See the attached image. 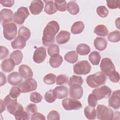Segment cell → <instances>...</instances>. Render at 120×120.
I'll use <instances>...</instances> for the list:
<instances>
[{
  "label": "cell",
  "mask_w": 120,
  "mask_h": 120,
  "mask_svg": "<svg viewBox=\"0 0 120 120\" xmlns=\"http://www.w3.org/2000/svg\"><path fill=\"white\" fill-rule=\"evenodd\" d=\"M69 96L70 98L75 99H80L83 95V89L81 86L74 85L70 86Z\"/></svg>",
  "instance_id": "15"
},
{
  "label": "cell",
  "mask_w": 120,
  "mask_h": 120,
  "mask_svg": "<svg viewBox=\"0 0 120 120\" xmlns=\"http://www.w3.org/2000/svg\"><path fill=\"white\" fill-rule=\"evenodd\" d=\"M42 99V96L38 92H33L30 95V100L33 103H38L41 101Z\"/></svg>",
  "instance_id": "41"
},
{
  "label": "cell",
  "mask_w": 120,
  "mask_h": 120,
  "mask_svg": "<svg viewBox=\"0 0 120 120\" xmlns=\"http://www.w3.org/2000/svg\"><path fill=\"white\" fill-rule=\"evenodd\" d=\"M30 30L24 26L21 27L18 30V35L23 37L26 40L29 39L30 37Z\"/></svg>",
  "instance_id": "37"
},
{
  "label": "cell",
  "mask_w": 120,
  "mask_h": 120,
  "mask_svg": "<svg viewBox=\"0 0 120 120\" xmlns=\"http://www.w3.org/2000/svg\"><path fill=\"white\" fill-rule=\"evenodd\" d=\"M0 22L2 25L9 23L13 20V11L7 8H4L0 11Z\"/></svg>",
  "instance_id": "14"
},
{
  "label": "cell",
  "mask_w": 120,
  "mask_h": 120,
  "mask_svg": "<svg viewBox=\"0 0 120 120\" xmlns=\"http://www.w3.org/2000/svg\"><path fill=\"white\" fill-rule=\"evenodd\" d=\"M60 30V26L57 22H49L44 28L42 37V43L46 47H49L54 43L55 36Z\"/></svg>",
  "instance_id": "1"
},
{
  "label": "cell",
  "mask_w": 120,
  "mask_h": 120,
  "mask_svg": "<svg viewBox=\"0 0 120 120\" xmlns=\"http://www.w3.org/2000/svg\"><path fill=\"white\" fill-rule=\"evenodd\" d=\"M108 40L111 42H118L120 40V32L119 30H115L111 32L107 37Z\"/></svg>",
  "instance_id": "35"
},
{
  "label": "cell",
  "mask_w": 120,
  "mask_h": 120,
  "mask_svg": "<svg viewBox=\"0 0 120 120\" xmlns=\"http://www.w3.org/2000/svg\"><path fill=\"white\" fill-rule=\"evenodd\" d=\"M100 68L102 72L106 76H109L115 70V66L112 60L109 58H104L102 59Z\"/></svg>",
  "instance_id": "7"
},
{
  "label": "cell",
  "mask_w": 120,
  "mask_h": 120,
  "mask_svg": "<svg viewBox=\"0 0 120 120\" xmlns=\"http://www.w3.org/2000/svg\"><path fill=\"white\" fill-rule=\"evenodd\" d=\"M101 56L97 51L92 52L89 55V60L93 65H98L100 61Z\"/></svg>",
  "instance_id": "33"
},
{
  "label": "cell",
  "mask_w": 120,
  "mask_h": 120,
  "mask_svg": "<svg viewBox=\"0 0 120 120\" xmlns=\"http://www.w3.org/2000/svg\"><path fill=\"white\" fill-rule=\"evenodd\" d=\"M17 26L14 23H9L3 25V32L4 38L8 40L14 39L17 34Z\"/></svg>",
  "instance_id": "6"
},
{
  "label": "cell",
  "mask_w": 120,
  "mask_h": 120,
  "mask_svg": "<svg viewBox=\"0 0 120 120\" xmlns=\"http://www.w3.org/2000/svg\"><path fill=\"white\" fill-rule=\"evenodd\" d=\"M56 75L52 73H49L46 75L43 79L44 82L48 85H52L54 84L56 82Z\"/></svg>",
  "instance_id": "38"
},
{
  "label": "cell",
  "mask_w": 120,
  "mask_h": 120,
  "mask_svg": "<svg viewBox=\"0 0 120 120\" xmlns=\"http://www.w3.org/2000/svg\"><path fill=\"white\" fill-rule=\"evenodd\" d=\"M45 99L48 103H53L57 98L53 90H50L47 91L44 96Z\"/></svg>",
  "instance_id": "39"
},
{
  "label": "cell",
  "mask_w": 120,
  "mask_h": 120,
  "mask_svg": "<svg viewBox=\"0 0 120 120\" xmlns=\"http://www.w3.org/2000/svg\"><path fill=\"white\" fill-rule=\"evenodd\" d=\"M15 64L11 58H8L2 61L1 64L2 70L6 73L10 72L14 69Z\"/></svg>",
  "instance_id": "20"
},
{
  "label": "cell",
  "mask_w": 120,
  "mask_h": 120,
  "mask_svg": "<svg viewBox=\"0 0 120 120\" xmlns=\"http://www.w3.org/2000/svg\"><path fill=\"white\" fill-rule=\"evenodd\" d=\"M109 79L110 81L116 83L119 81L120 80V75L118 72L115 71L112 73L109 76Z\"/></svg>",
  "instance_id": "49"
},
{
  "label": "cell",
  "mask_w": 120,
  "mask_h": 120,
  "mask_svg": "<svg viewBox=\"0 0 120 120\" xmlns=\"http://www.w3.org/2000/svg\"><path fill=\"white\" fill-rule=\"evenodd\" d=\"M22 77L16 72H13L8 75V82L14 86L19 85L22 81Z\"/></svg>",
  "instance_id": "16"
},
{
  "label": "cell",
  "mask_w": 120,
  "mask_h": 120,
  "mask_svg": "<svg viewBox=\"0 0 120 120\" xmlns=\"http://www.w3.org/2000/svg\"><path fill=\"white\" fill-rule=\"evenodd\" d=\"M78 59L77 53L75 51L68 52L64 56L65 60L68 63L73 64L76 62Z\"/></svg>",
  "instance_id": "29"
},
{
  "label": "cell",
  "mask_w": 120,
  "mask_h": 120,
  "mask_svg": "<svg viewBox=\"0 0 120 120\" xmlns=\"http://www.w3.org/2000/svg\"><path fill=\"white\" fill-rule=\"evenodd\" d=\"M6 83V78L5 75L2 73L0 72V86H3Z\"/></svg>",
  "instance_id": "53"
},
{
  "label": "cell",
  "mask_w": 120,
  "mask_h": 120,
  "mask_svg": "<svg viewBox=\"0 0 120 120\" xmlns=\"http://www.w3.org/2000/svg\"><path fill=\"white\" fill-rule=\"evenodd\" d=\"M97 117L102 120H111L113 119L114 113L112 109L103 105H98L96 110Z\"/></svg>",
  "instance_id": "3"
},
{
  "label": "cell",
  "mask_w": 120,
  "mask_h": 120,
  "mask_svg": "<svg viewBox=\"0 0 120 120\" xmlns=\"http://www.w3.org/2000/svg\"><path fill=\"white\" fill-rule=\"evenodd\" d=\"M88 103L89 105L95 107L98 104V99L97 97L92 93L90 94L88 98Z\"/></svg>",
  "instance_id": "47"
},
{
  "label": "cell",
  "mask_w": 120,
  "mask_h": 120,
  "mask_svg": "<svg viewBox=\"0 0 120 120\" xmlns=\"http://www.w3.org/2000/svg\"><path fill=\"white\" fill-rule=\"evenodd\" d=\"M107 6L111 9L119 8L120 5V0H106Z\"/></svg>",
  "instance_id": "46"
},
{
  "label": "cell",
  "mask_w": 120,
  "mask_h": 120,
  "mask_svg": "<svg viewBox=\"0 0 120 120\" xmlns=\"http://www.w3.org/2000/svg\"><path fill=\"white\" fill-rule=\"evenodd\" d=\"M83 82V80L80 76L73 75L69 78V81L68 82L69 86H74V85H79L81 86Z\"/></svg>",
  "instance_id": "34"
},
{
  "label": "cell",
  "mask_w": 120,
  "mask_h": 120,
  "mask_svg": "<svg viewBox=\"0 0 120 120\" xmlns=\"http://www.w3.org/2000/svg\"><path fill=\"white\" fill-rule=\"evenodd\" d=\"M15 118L17 120H29L30 116L28 113L24 110L23 107L18 109L14 114Z\"/></svg>",
  "instance_id": "32"
},
{
  "label": "cell",
  "mask_w": 120,
  "mask_h": 120,
  "mask_svg": "<svg viewBox=\"0 0 120 120\" xmlns=\"http://www.w3.org/2000/svg\"><path fill=\"white\" fill-rule=\"evenodd\" d=\"M91 66L87 60L78 61L73 66L74 72L78 75H85L90 73Z\"/></svg>",
  "instance_id": "4"
},
{
  "label": "cell",
  "mask_w": 120,
  "mask_h": 120,
  "mask_svg": "<svg viewBox=\"0 0 120 120\" xmlns=\"http://www.w3.org/2000/svg\"><path fill=\"white\" fill-rule=\"evenodd\" d=\"M84 29V25L82 21H79L74 22L71 28V31L74 34H79L82 32Z\"/></svg>",
  "instance_id": "24"
},
{
  "label": "cell",
  "mask_w": 120,
  "mask_h": 120,
  "mask_svg": "<svg viewBox=\"0 0 120 120\" xmlns=\"http://www.w3.org/2000/svg\"><path fill=\"white\" fill-rule=\"evenodd\" d=\"M44 8V3L42 0H35L31 1L29 9L30 13L34 15L39 14Z\"/></svg>",
  "instance_id": "13"
},
{
  "label": "cell",
  "mask_w": 120,
  "mask_h": 120,
  "mask_svg": "<svg viewBox=\"0 0 120 120\" xmlns=\"http://www.w3.org/2000/svg\"><path fill=\"white\" fill-rule=\"evenodd\" d=\"M5 106L6 105L4 101L0 99V113H2L3 111L5 110Z\"/></svg>",
  "instance_id": "54"
},
{
  "label": "cell",
  "mask_w": 120,
  "mask_h": 120,
  "mask_svg": "<svg viewBox=\"0 0 120 120\" xmlns=\"http://www.w3.org/2000/svg\"><path fill=\"white\" fill-rule=\"evenodd\" d=\"M46 57V49L43 46H41L35 50L33 54V60L37 63H41L44 61Z\"/></svg>",
  "instance_id": "11"
},
{
  "label": "cell",
  "mask_w": 120,
  "mask_h": 120,
  "mask_svg": "<svg viewBox=\"0 0 120 120\" xmlns=\"http://www.w3.org/2000/svg\"><path fill=\"white\" fill-rule=\"evenodd\" d=\"M10 58L12 59L15 65H18L21 63L23 58V54L20 50H15L10 55Z\"/></svg>",
  "instance_id": "28"
},
{
  "label": "cell",
  "mask_w": 120,
  "mask_h": 120,
  "mask_svg": "<svg viewBox=\"0 0 120 120\" xmlns=\"http://www.w3.org/2000/svg\"><path fill=\"white\" fill-rule=\"evenodd\" d=\"M67 9L68 12L73 15H76L80 10L79 7L77 3L75 1H70L67 4Z\"/></svg>",
  "instance_id": "25"
},
{
  "label": "cell",
  "mask_w": 120,
  "mask_h": 120,
  "mask_svg": "<svg viewBox=\"0 0 120 120\" xmlns=\"http://www.w3.org/2000/svg\"><path fill=\"white\" fill-rule=\"evenodd\" d=\"M48 54L50 56H52L54 54H59L60 49L58 45L56 44H52L49 46L47 49Z\"/></svg>",
  "instance_id": "43"
},
{
  "label": "cell",
  "mask_w": 120,
  "mask_h": 120,
  "mask_svg": "<svg viewBox=\"0 0 120 120\" xmlns=\"http://www.w3.org/2000/svg\"><path fill=\"white\" fill-rule=\"evenodd\" d=\"M57 85H66L68 83V77L65 75H59L56 79Z\"/></svg>",
  "instance_id": "40"
},
{
  "label": "cell",
  "mask_w": 120,
  "mask_h": 120,
  "mask_svg": "<svg viewBox=\"0 0 120 120\" xmlns=\"http://www.w3.org/2000/svg\"><path fill=\"white\" fill-rule=\"evenodd\" d=\"M26 40L22 36L18 35L15 39L11 42V45L14 49H22L26 45Z\"/></svg>",
  "instance_id": "21"
},
{
  "label": "cell",
  "mask_w": 120,
  "mask_h": 120,
  "mask_svg": "<svg viewBox=\"0 0 120 120\" xmlns=\"http://www.w3.org/2000/svg\"><path fill=\"white\" fill-rule=\"evenodd\" d=\"M47 119L48 120H59L60 119V115L57 111L55 110H52L49 112L47 115Z\"/></svg>",
  "instance_id": "48"
},
{
  "label": "cell",
  "mask_w": 120,
  "mask_h": 120,
  "mask_svg": "<svg viewBox=\"0 0 120 120\" xmlns=\"http://www.w3.org/2000/svg\"><path fill=\"white\" fill-rule=\"evenodd\" d=\"M62 105L66 110H76L82 107L81 103L75 99L66 98L62 101Z\"/></svg>",
  "instance_id": "9"
},
{
  "label": "cell",
  "mask_w": 120,
  "mask_h": 120,
  "mask_svg": "<svg viewBox=\"0 0 120 120\" xmlns=\"http://www.w3.org/2000/svg\"><path fill=\"white\" fill-rule=\"evenodd\" d=\"M54 6L57 10L60 12H64L66 10L67 8V3L65 0H58L54 1Z\"/></svg>",
  "instance_id": "36"
},
{
  "label": "cell",
  "mask_w": 120,
  "mask_h": 120,
  "mask_svg": "<svg viewBox=\"0 0 120 120\" xmlns=\"http://www.w3.org/2000/svg\"><path fill=\"white\" fill-rule=\"evenodd\" d=\"M84 113L86 118L89 120H94L96 119L97 113L95 107L90 105L85 107L84 109Z\"/></svg>",
  "instance_id": "27"
},
{
  "label": "cell",
  "mask_w": 120,
  "mask_h": 120,
  "mask_svg": "<svg viewBox=\"0 0 120 120\" xmlns=\"http://www.w3.org/2000/svg\"><path fill=\"white\" fill-rule=\"evenodd\" d=\"M108 105L115 110L119 109L120 107V90L114 91L108 100Z\"/></svg>",
  "instance_id": "12"
},
{
  "label": "cell",
  "mask_w": 120,
  "mask_h": 120,
  "mask_svg": "<svg viewBox=\"0 0 120 120\" xmlns=\"http://www.w3.org/2000/svg\"><path fill=\"white\" fill-rule=\"evenodd\" d=\"M30 15L28 8L24 7L19 8L13 15L14 22L18 24H22Z\"/></svg>",
  "instance_id": "8"
},
{
  "label": "cell",
  "mask_w": 120,
  "mask_h": 120,
  "mask_svg": "<svg viewBox=\"0 0 120 120\" xmlns=\"http://www.w3.org/2000/svg\"><path fill=\"white\" fill-rule=\"evenodd\" d=\"M53 90L58 99H62L67 97L68 95V89L66 86L63 85L57 86Z\"/></svg>",
  "instance_id": "17"
},
{
  "label": "cell",
  "mask_w": 120,
  "mask_h": 120,
  "mask_svg": "<svg viewBox=\"0 0 120 120\" xmlns=\"http://www.w3.org/2000/svg\"><path fill=\"white\" fill-rule=\"evenodd\" d=\"M107 42L106 40L103 38L97 37L94 41V45L96 49L99 51L104 50L107 46Z\"/></svg>",
  "instance_id": "23"
},
{
  "label": "cell",
  "mask_w": 120,
  "mask_h": 120,
  "mask_svg": "<svg viewBox=\"0 0 120 120\" xmlns=\"http://www.w3.org/2000/svg\"><path fill=\"white\" fill-rule=\"evenodd\" d=\"M111 93V89L107 86L104 85L94 89L92 93L97 97L98 100H101L104 98L109 97Z\"/></svg>",
  "instance_id": "10"
},
{
  "label": "cell",
  "mask_w": 120,
  "mask_h": 120,
  "mask_svg": "<svg viewBox=\"0 0 120 120\" xmlns=\"http://www.w3.org/2000/svg\"><path fill=\"white\" fill-rule=\"evenodd\" d=\"M94 32L98 36L105 37L108 34V30L105 25L99 24L97 25L94 28Z\"/></svg>",
  "instance_id": "30"
},
{
  "label": "cell",
  "mask_w": 120,
  "mask_h": 120,
  "mask_svg": "<svg viewBox=\"0 0 120 120\" xmlns=\"http://www.w3.org/2000/svg\"><path fill=\"white\" fill-rule=\"evenodd\" d=\"M30 119L31 120H45V117L41 113L39 112H36L34 114H33L31 116Z\"/></svg>",
  "instance_id": "52"
},
{
  "label": "cell",
  "mask_w": 120,
  "mask_h": 120,
  "mask_svg": "<svg viewBox=\"0 0 120 120\" xmlns=\"http://www.w3.org/2000/svg\"><path fill=\"white\" fill-rule=\"evenodd\" d=\"M97 13L101 17L105 18L108 15V10L104 6H100L97 8Z\"/></svg>",
  "instance_id": "42"
},
{
  "label": "cell",
  "mask_w": 120,
  "mask_h": 120,
  "mask_svg": "<svg viewBox=\"0 0 120 120\" xmlns=\"http://www.w3.org/2000/svg\"><path fill=\"white\" fill-rule=\"evenodd\" d=\"M9 54L8 50L5 47L2 45L0 46V60H3L6 58Z\"/></svg>",
  "instance_id": "50"
},
{
  "label": "cell",
  "mask_w": 120,
  "mask_h": 120,
  "mask_svg": "<svg viewBox=\"0 0 120 120\" xmlns=\"http://www.w3.org/2000/svg\"><path fill=\"white\" fill-rule=\"evenodd\" d=\"M76 53L81 55H86L89 53L90 51V46L85 44H79L76 49Z\"/></svg>",
  "instance_id": "31"
},
{
  "label": "cell",
  "mask_w": 120,
  "mask_h": 120,
  "mask_svg": "<svg viewBox=\"0 0 120 120\" xmlns=\"http://www.w3.org/2000/svg\"><path fill=\"white\" fill-rule=\"evenodd\" d=\"M106 80L105 75L102 72H98L87 76L86 82L91 88H94L104 84Z\"/></svg>",
  "instance_id": "2"
},
{
  "label": "cell",
  "mask_w": 120,
  "mask_h": 120,
  "mask_svg": "<svg viewBox=\"0 0 120 120\" xmlns=\"http://www.w3.org/2000/svg\"><path fill=\"white\" fill-rule=\"evenodd\" d=\"M70 37L69 32L65 30H61L56 36V41L58 44L62 45L68 42Z\"/></svg>",
  "instance_id": "19"
},
{
  "label": "cell",
  "mask_w": 120,
  "mask_h": 120,
  "mask_svg": "<svg viewBox=\"0 0 120 120\" xmlns=\"http://www.w3.org/2000/svg\"><path fill=\"white\" fill-rule=\"evenodd\" d=\"M63 58L59 54L51 56L49 59L50 65L53 68H57L60 67Z\"/></svg>",
  "instance_id": "22"
},
{
  "label": "cell",
  "mask_w": 120,
  "mask_h": 120,
  "mask_svg": "<svg viewBox=\"0 0 120 120\" xmlns=\"http://www.w3.org/2000/svg\"><path fill=\"white\" fill-rule=\"evenodd\" d=\"M15 1L13 0H2L0 1V4L4 7H11L14 4Z\"/></svg>",
  "instance_id": "51"
},
{
  "label": "cell",
  "mask_w": 120,
  "mask_h": 120,
  "mask_svg": "<svg viewBox=\"0 0 120 120\" xmlns=\"http://www.w3.org/2000/svg\"><path fill=\"white\" fill-rule=\"evenodd\" d=\"M18 87L19 88L21 92L27 93L37 89V82L33 78H28L20 83L18 85Z\"/></svg>",
  "instance_id": "5"
},
{
  "label": "cell",
  "mask_w": 120,
  "mask_h": 120,
  "mask_svg": "<svg viewBox=\"0 0 120 120\" xmlns=\"http://www.w3.org/2000/svg\"><path fill=\"white\" fill-rule=\"evenodd\" d=\"M21 92L18 87L14 86L11 88L9 95L11 98L17 99V98L20 96Z\"/></svg>",
  "instance_id": "45"
},
{
  "label": "cell",
  "mask_w": 120,
  "mask_h": 120,
  "mask_svg": "<svg viewBox=\"0 0 120 120\" xmlns=\"http://www.w3.org/2000/svg\"><path fill=\"white\" fill-rule=\"evenodd\" d=\"M25 111L28 113L30 116H31L33 114L37 112V108L36 105L34 104H29L26 107Z\"/></svg>",
  "instance_id": "44"
},
{
  "label": "cell",
  "mask_w": 120,
  "mask_h": 120,
  "mask_svg": "<svg viewBox=\"0 0 120 120\" xmlns=\"http://www.w3.org/2000/svg\"><path fill=\"white\" fill-rule=\"evenodd\" d=\"M18 72L22 77L24 79L31 78L33 76V72L31 69L26 65H21L18 68Z\"/></svg>",
  "instance_id": "18"
},
{
  "label": "cell",
  "mask_w": 120,
  "mask_h": 120,
  "mask_svg": "<svg viewBox=\"0 0 120 120\" xmlns=\"http://www.w3.org/2000/svg\"><path fill=\"white\" fill-rule=\"evenodd\" d=\"M44 2L45 3L44 11L47 14L52 15L57 12L53 0H45Z\"/></svg>",
  "instance_id": "26"
}]
</instances>
